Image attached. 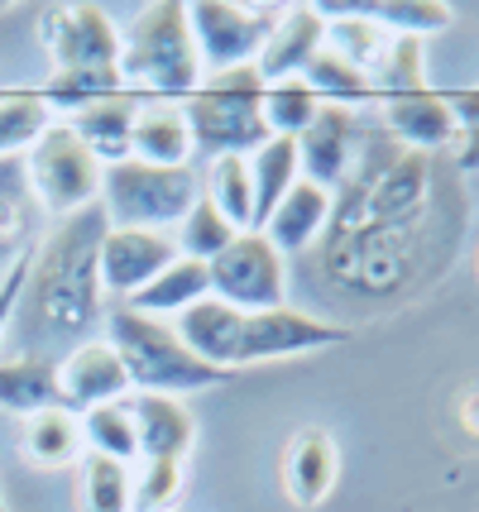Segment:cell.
I'll return each instance as SVG.
<instances>
[{
  "mask_svg": "<svg viewBox=\"0 0 479 512\" xmlns=\"http://www.w3.org/2000/svg\"><path fill=\"white\" fill-rule=\"evenodd\" d=\"M106 211L101 201L82 206L48 230L29 254V278L20 288L10 331H5V359H63L92 340L96 326H106V288H101V240H106Z\"/></svg>",
  "mask_w": 479,
  "mask_h": 512,
  "instance_id": "cell-2",
  "label": "cell"
},
{
  "mask_svg": "<svg viewBox=\"0 0 479 512\" xmlns=\"http://www.w3.org/2000/svg\"><path fill=\"white\" fill-rule=\"evenodd\" d=\"M125 91L120 67H53V77L44 82V106L48 111H87L96 101H111Z\"/></svg>",
  "mask_w": 479,
  "mask_h": 512,
  "instance_id": "cell-27",
  "label": "cell"
},
{
  "mask_svg": "<svg viewBox=\"0 0 479 512\" xmlns=\"http://www.w3.org/2000/svg\"><path fill=\"white\" fill-rule=\"evenodd\" d=\"M120 77L125 91H139L149 101H173V106H183L202 87V58L192 44L187 5L159 0L139 10V20L120 44Z\"/></svg>",
  "mask_w": 479,
  "mask_h": 512,
  "instance_id": "cell-3",
  "label": "cell"
},
{
  "mask_svg": "<svg viewBox=\"0 0 479 512\" xmlns=\"http://www.w3.org/2000/svg\"><path fill=\"white\" fill-rule=\"evenodd\" d=\"M178 259V240H168L163 230H106L96 268H101V288L115 302H130L139 288H149L163 268Z\"/></svg>",
  "mask_w": 479,
  "mask_h": 512,
  "instance_id": "cell-12",
  "label": "cell"
},
{
  "mask_svg": "<svg viewBox=\"0 0 479 512\" xmlns=\"http://www.w3.org/2000/svg\"><path fill=\"white\" fill-rule=\"evenodd\" d=\"M0 512H10V508H5V498H0Z\"/></svg>",
  "mask_w": 479,
  "mask_h": 512,
  "instance_id": "cell-41",
  "label": "cell"
},
{
  "mask_svg": "<svg viewBox=\"0 0 479 512\" xmlns=\"http://www.w3.org/2000/svg\"><path fill=\"white\" fill-rule=\"evenodd\" d=\"M202 297H211V278H206V264H197V259H173V264L163 268L159 278L149 283V288H139L125 307L139 316H168V312H178L183 316L187 307H197Z\"/></svg>",
  "mask_w": 479,
  "mask_h": 512,
  "instance_id": "cell-25",
  "label": "cell"
},
{
  "mask_svg": "<svg viewBox=\"0 0 479 512\" xmlns=\"http://www.w3.org/2000/svg\"><path fill=\"white\" fill-rule=\"evenodd\" d=\"M202 197L226 216L235 230H254V182H250V158H211L202 178Z\"/></svg>",
  "mask_w": 479,
  "mask_h": 512,
  "instance_id": "cell-29",
  "label": "cell"
},
{
  "mask_svg": "<svg viewBox=\"0 0 479 512\" xmlns=\"http://www.w3.org/2000/svg\"><path fill=\"white\" fill-rule=\"evenodd\" d=\"M465 235L460 173L365 125L350 178L331 192L312 283L336 312H384L432 288Z\"/></svg>",
  "mask_w": 479,
  "mask_h": 512,
  "instance_id": "cell-1",
  "label": "cell"
},
{
  "mask_svg": "<svg viewBox=\"0 0 479 512\" xmlns=\"http://www.w3.org/2000/svg\"><path fill=\"white\" fill-rule=\"evenodd\" d=\"M187 130H192V154L206 158H250L259 144L274 134L264 125V77L259 67H230V72H206L202 87L183 101Z\"/></svg>",
  "mask_w": 479,
  "mask_h": 512,
  "instance_id": "cell-5",
  "label": "cell"
},
{
  "mask_svg": "<svg viewBox=\"0 0 479 512\" xmlns=\"http://www.w3.org/2000/svg\"><path fill=\"white\" fill-rule=\"evenodd\" d=\"M106 345H111L130 388L139 393H163V398H178V393H202L216 383L230 379V369H216L187 350L173 326H163L159 316H139L125 302H115L106 312Z\"/></svg>",
  "mask_w": 479,
  "mask_h": 512,
  "instance_id": "cell-4",
  "label": "cell"
},
{
  "mask_svg": "<svg viewBox=\"0 0 479 512\" xmlns=\"http://www.w3.org/2000/svg\"><path fill=\"white\" fill-rule=\"evenodd\" d=\"M173 331L197 359L216 364V369H235V345H240V331H245V312H235L216 297H202L197 307H187L178 316Z\"/></svg>",
  "mask_w": 479,
  "mask_h": 512,
  "instance_id": "cell-22",
  "label": "cell"
},
{
  "mask_svg": "<svg viewBox=\"0 0 479 512\" xmlns=\"http://www.w3.org/2000/svg\"><path fill=\"white\" fill-rule=\"evenodd\" d=\"M283 20V5H230V0H197L187 5L192 44L206 72L254 67Z\"/></svg>",
  "mask_w": 479,
  "mask_h": 512,
  "instance_id": "cell-9",
  "label": "cell"
},
{
  "mask_svg": "<svg viewBox=\"0 0 479 512\" xmlns=\"http://www.w3.org/2000/svg\"><path fill=\"white\" fill-rule=\"evenodd\" d=\"M130 158L154 163V168H187L192 163V130H187L183 106L144 96V106L135 115V134H130Z\"/></svg>",
  "mask_w": 479,
  "mask_h": 512,
  "instance_id": "cell-20",
  "label": "cell"
},
{
  "mask_svg": "<svg viewBox=\"0 0 479 512\" xmlns=\"http://www.w3.org/2000/svg\"><path fill=\"white\" fill-rule=\"evenodd\" d=\"M206 278H211V297L216 302H226V307L245 316L288 307V259L269 245L264 230H240L206 264Z\"/></svg>",
  "mask_w": 479,
  "mask_h": 512,
  "instance_id": "cell-7",
  "label": "cell"
},
{
  "mask_svg": "<svg viewBox=\"0 0 479 512\" xmlns=\"http://www.w3.org/2000/svg\"><path fill=\"white\" fill-rule=\"evenodd\" d=\"M34 216H39V197L29 187L24 158H0V273L24 249H34Z\"/></svg>",
  "mask_w": 479,
  "mask_h": 512,
  "instance_id": "cell-23",
  "label": "cell"
},
{
  "mask_svg": "<svg viewBox=\"0 0 479 512\" xmlns=\"http://www.w3.org/2000/svg\"><path fill=\"white\" fill-rule=\"evenodd\" d=\"M178 489H183L178 460H139V469H130V512H168Z\"/></svg>",
  "mask_w": 479,
  "mask_h": 512,
  "instance_id": "cell-38",
  "label": "cell"
},
{
  "mask_svg": "<svg viewBox=\"0 0 479 512\" xmlns=\"http://www.w3.org/2000/svg\"><path fill=\"white\" fill-rule=\"evenodd\" d=\"M336 474H341L336 441L321 426H302L288 441V455H283V489H288V498L297 508H321L331 498V489H336Z\"/></svg>",
  "mask_w": 479,
  "mask_h": 512,
  "instance_id": "cell-16",
  "label": "cell"
},
{
  "mask_svg": "<svg viewBox=\"0 0 479 512\" xmlns=\"http://www.w3.org/2000/svg\"><path fill=\"white\" fill-rule=\"evenodd\" d=\"M139 106H144L139 91H120V96H111V101H96V106H87V111H77L68 125L96 154V163L111 168V163H125V158H130V134H135Z\"/></svg>",
  "mask_w": 479,
  "mask_h": 512,
  "instance_id": "cell-21",
  "label": "cell"
},
{
  "mask_svg": "<svg viewBox=\"0 0 479 512\" xmlns=\"http://www.w3.org/2000/svg\"><path fill=\"white\" fill-rule=\"evenodd\" d=\"M374 101H393V96H408V91L427 87V44L408 39V34H393L384 63L374 67Z\"/></svg>",
  "mask_w": 479,
  "mask_h": 512,
  "instance_id": "cell-34",
  "label": "cell"
},
{
  "mask_svg": "<svg viewBox=\"0 0 479 512\" xmlns=\"http://www.w3.org/2000/svg\"><path fill=\"white\" fill-rule=\"evenodd\" d=\"M235 235H240V230H235V225L202 197L183 221H178V254H183V259H197V264H211Z\"/></svg>",
  "mask_w": 479,
  "mask_h": 512,
  "instance_id": "cell-36",
  "label": "cell"
},
{
  "mask_svg": "<svg viewBox=\"0 0 479 512\" xmlns=\"http://www.w3.org/2000/svg\"><path fill=\"white\" fill-rule=\"evenodd\" d=\"M302 82L312 87V96H317L321 106H345V111L374 106V82H369V72L350 67L345 58H336L331 48H321L317 58L307 63Z\"/></svg>",
  "mask_w": 479,
  "mask_h": 512,
  "instance_id": "cell-28",
  "label": "cell"
},
{
  "mask_svg": "<svg viewBox=\"0 0 479 512\" xmlns=\"http://www.w3.org/2000/svg\"><path fill=\"white\" fill-rule=\"evenodd\" d=\"M202 201L197 168H154V163H111L101 168V211L111 230H163L178 225Z\"/></svg>",
  "mask_w": 479,
  "mask_h": 512,
  "instance_id": "cell-6",
  "label": "cell"
},
{
  "mask_svg": "<svg viewBox=\"0 0 479 512\" xmlns=\"http://www.w3.org/2000/svg\"><path fill=\"white\" fill-rule=\"evenodd\" d=\"M321 111V101L302 77H283V82H264V125L274 139H297L312 125V115Z\"/></svg>",
  "mask_w": 479,
  "mask_h": 512,
  "instance_id": "cell-35",
  "label": "cell"
},
{
  "mask_svg": "<svg viewBox=\"0 0 479 512\" xmlns=\"http://www.w3.org/2000/svg\"><path fill=\"white\" fill-rule=\"evenodd\" d=\"M77 450H82V417H72L68 407L24 417V455L34 465H72Z\"/></svg>",
  "mask_w": 479,
  "mask_h": 512,
  "instance_id": "cell-30",
  "label": "cell"
},
{
  "mask_svg": "<svg viewBox=\"0 0 479 512\" xmlns=\"http://www.w3.org/2000/svg\"><path fill=\"white\" fill-rule=\"evenodd\" d=\"M53 125V111L39 91H5L0 96V158H24L44 130Z\"/></svg>",
  "mask_w": 479,
  "mask_h": 512,
  "instance_id": "cell-31",
  "label": "cell"
},
{
  "mask_svg": "<svg viewBox=\"0 0 479 512\" xmlns=\"http://www.w3.org/2000/svg\"><path fill=\"white\" fill-rule=\"evenodd\" d=\"M82 441L92 446V455L120 460V465H135L139 460V436H135V417H130V393L125 398L92 407L82 417Z\"/></svg>",
  "mask_w": 479,
  "mask_h": 512,
  "instance_id": "cell-32",
  "label": "cell"
},
{
  "mask_svg": "<svg viewBox=\"0 0 479 512\" xmlns=\"http://www.w3.org/2000/svg\"><path fill=\"white\" fill-rule=\"evenodd\" d=\"M82 508L87 512H130V465L87 455L82 460Z\"/></svg>",
  "mask_w": 479,
  "mask_h": 512,
  "instance_id": "cell-37",
  "label": "cell"
},
{
  "mask_svg": "<svg viewBox=\"0 0 479 512\" xmlns=\"http://www.w3.org/2000/svg\"><path fill=\"white\" fill-rule=\"evenodd\" d=\"M355 10L365 20L384 24L388 34H408V39H427L451 24V5L441 0H355Z\"/></svg>",
  "mask_w": 479,
  "mask_h": 512,
  "instance_id": "cell-33",
  "label": "cell"
},
{
  "mask_svg": "<svg viewBox=\"0 0 479 512\" xmlns=\"http://www.w3.org/2000/svg\"><path fill=\"white\" fill-rule=\"evenodd\" d=\"M53 67H120V34L101 5H58L44 15Z\"/></svg>",
  "mask_w": 479,
  "mask_h": 512,
  "instance_id": "cell-14",
  "label": "cell"
},
{
  "mask_svg": "<svg viewBox=\"0 0 479 512\" xmlns=\"http://www.w3.org/2000/svg\"><path fill=\"white\" fill-rule=\"evenodd\" d=\"M350 340V321H331L317 312H297V307H274V312L245 316V331L235 345V364H264V359L312 355Z\"/></svg>",
  "mask_w": 479,
  "mask_h": 512,
  "instance_id": "cell-10",
  "label": "cell"
},
{
  "mask_svg": "<svg viewBox=\"0 0 479 512\" xmlns=\"http://www.w3.org/2000/svg\"><path fill=\"white\" fill-rule=\"evenodd\" d=\"M360 139H365V120H360V115L345 111V106H321V111L312 115V125L293 139L302 178L326 187V192H336V187L350 178V168H355Z\"/></svg>",
  "mask_w": 479,
  "mask_h": 512,
  "instance_id": "cell-11",
  "label": "cell"
},
{
  "mask_svg": "<svg viewBox=\"0 0 479 512\" xmlns=\"http://www.w3.org/2000/svg\"><path fill=\"white\" fill-rule=\"evenodd\" d=\"M250 182H254V230H264L269 216L278 211V201L302 182L293 139H269V144H259L250 154Z\"/></svg>",
  "mask_w": 479,
  "mask_h": 512,
  "instance_id": "cell-26",
  "label": "cell"
},
{
  "mask_svg": "<svg viewBox=\"0 0 479 512\" xmlns=\"http://www.w3.org/2000/svg\"><path fill=\"white\" fill-rule=\"evenodd\" d=\"M326 221H331V192L302 178L288 197L278 201V211L269 216L264 235H269V245L288 259V254H307V249H317V240L326 235Z\"/></svg>",
  "mask_w": 479,
  "mask_h": 512,
  "instance_id": "cell-19",
  "label": "cell"
},
{
  "mask_svg": "<svg viewBox=\"0 0 479 512\" xmlns=\"http://www.w3.org/2000/svg\"><path fill=\"white\" fill-rule=\"evenodd\" d=\"M24 173H29V187H34L39 206L53 211L58 221L101 201V163L77 139V130H72L68 120L63 125H48L44 139L24 154Z\"/></svg>",
  "mask_w": 479,
  "mask_h": 512,
  "instance_id": "cell-8",
  "label": "cell"
},
{
  "mask_svg": "<svg viewBox=\"0 0 479 512\" xmlns=\"http://www.w3.org/2000/svg\"><path fill=\"white\" fill-rule=\"evenodd\" d=\"M379 125H384V134L393 144H403L412 154L441 158L446 149L456 154L460 125H456V111H451V96H441L432 87L379 101Z\"/></svg>",
  "mask_w": 479,
  "mask_h": 512,
  "instance_id": "cell-13",
  "label": "cell"
},
{
  "mask_svg": "<svg viewBox=\"0 0 479 512\" xmlns=\"http://www.w3.org/2000/svg\"><path fill=\"white\" fill-rule=\"evenodd\" d=\"M130 417L139 436V460H178L197 441V422L187 412L183 398H163V393H130Z\"/></svg>",
  "mask_w": 479,
  "mask_h": 512,
  "instance_id": "cell-18",
  "label": "cell"
},
{
  "mask_svg": "<svg viewBox=\"0 0 479 512\" xmlns=\"http://www.w3.org/2000/svg\"><path fill=\"white\" fill-rule=\"evenodd\" d=\"M58 383H63V407L72 417H87L92 407L125 398L130 393V374L106 340H87L77 345L63 364H58Z\"/></svg>",
  "mask_w": 479,
  "mask_h": 512,
  "instance_id": "cell-15",
  "label": "cell"
},
{
  "mask_svg": "<svg viewBox=\"0 0 479 512\" xmlns=\"http://www.w3.org/2000/svg\"><path fill=\"white\" fill-rule=\"evenodd\" d=\"M326 48V20L317 5H283V20L269 34V44L259 53V77L264 82H283V77H302L307 63Z\"/></svg>",
  "mask_w": 479,
  "mask_h": 512,
  "instance_id": "cell-17",
  "label": "cell"
},
{
  "mask_svg": "<svg viewBox=\"0 0 479 512\" xmlns=\"http://www.w3.org/2000/svg\"><path fill=\"white\" fill-rule=\"evenodd\" d=\"M451 111H456V125H460L451 168L456 173H479V87L451 91Z\"/></svg>",
  "mask_w": 479,
  "mask_h": 512,
  "instance_id": "cell-39",
  "label": "cell"
},
{
  "mask_svg": "<svg viewBox=\"0 0 479 512\" xmlns=\"http://www.w3.org/2000/svg\"><path fill=\"white\" fill-rule=\"evenodd\" d=\"M29 254H34V249H24L20 259L0 273V345H5V331H10V316H15V302H20L24 278H29Z\"/></svg>",
  "mask_w": 479,
  "mask_h": 512,
  "instance_id": "cell-40",
  "label": "cell"
},
{
  "mask_svg": "<svg viewBox=\"0 0 479 512\" xmlns=\"http://www.w3.org/2000/svg\"><path fill=\"white\" fill-rule=\"evenodd\" d=\"M0 407L39 417L48 407H63V383L53 359H5L0 355Z\"/></svg>",
  "mask_w": 479,
  "mask_h": 512,
  "instance_id": "cell-24",
  "label": "cell"
}]
</instances>
